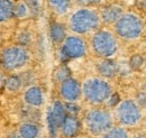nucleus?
Here are the masks:
<instances>
[{"label": "nucleus", "mask_w": 146, "mask_h": 138, "mask_svg": "<svg viewBox=\"0 0 146 138\" xmlns=\"http://www.w3.org/2000/svg\"><path fill=\"white\" fill-rule=\"evenodd\" d=\"M99 25V16L90 9L78 10L71 16L70 27L78 34H86L96 29Z\"/></svg>", "instance_id": "nucleus-1"}, {"label": "nucleus", "mask_w": 146, "mask_h": 138, "mask_svg": "<svg viewBox=\"0 0 146 138\" xmlns=\"http://www.w3.org/2000/svg\"><path fill=\"white\" fill-rule=\"evenodd\" d=\"M116 32L123 38H137L143 32V23L141 18L133 14L123 15L116 21Z\"/></svg>", "instance_id": "nucleus-2"}, {"label": "nucleus", "mask_w": 146, "mask_h": 138, "mask_svg": "<svg viewBox=\"0 0 146 138\" xmlns=\"http://www.w3.org/2000/svg\"><path fill=\"white\" fill-rule=\"evenodd\" d=\"M86 123L90 133L93 135L105 134L111 128L112 119L108 111L91 110L86 116Z\"/></svg>", "instance_id": "nucleus-3"}, {"label": "nucleus", "mask_w": 146, "mask_h": 138, "mask_svg": "<svg viewBox=\"0 0 146 138\" xmlns=\"http://www.w3.org/2000/svg\"><path fill=\"white\" fill-rule=\"evenodd\" d=\"M83 93L92 104H101L109 98L111 89L109 84L99 79H92L83 84Z\"/></svg>", "instance_id": "nucleus-4"}, {"label": "nucleus", "mask_w": 146, "mask_h": 138, "mask_svg": "<svg viewBox=\"0 0 146 138\" xmlns=\"http://www.w3.org/2000/svg\"><path fill=\"white\" fill-rule=\"evenodd\" d=\"M92 47L99 56L109 57L117 51V43L110 33L101 31L92 37Z\"/></svg>", "instance_id": "nucleus-5"}, {"label": "nucleus", "mask_w": 146, "mask_h": 138, "mask_svg": "<svg viewBox=\"0 0 146 138\" xmlns=\"http://www.w3.org/2000/svg\"><path fill=\"white\" fill-rule=\"evenodd\" d=\"M28 60V54L23 47H9L2 51L1 63L7 70H16L26 64Z\"/></svg>", "instance_id": "nucleus-6"}, {"label": "nucleus", "mask_w": 146, "mask_h": 138, "mask_svg": "<svg viewBox=\"0 0 146 138\" xmlns=\"http://www.w3.org/2000/svg\"><path fill=\"white\" fill-rule=\"evenodd\" d=\"M118 119L124 125H134L141 119V111L131 100L123 101L117 109Z\"/></svg>", "instance_id": "nucleus-7"}, {"label": "nucleus", "mask_w": 146, "mask_h": 138, "mask_svg": "<svg viewBox=\"0 0 146 138\" xmlns=\"http://www.w3.org/2000/svg\"><path fill=\"white\" fill-rule=\"evenodd\" d=\"M86 45L83 40L79 37H68L64 42L62 55L66 58H78L84 55Z\"/></svg>", "instance_id": "nucleus-8"}, {"label": "nucleus", "mask_w": 146, "mask_h": 138, "mask_svg": "<svg viewBox=\"0 0 146 138\" xmlns=\"http://www.w3.org/2000/svg\"><path fill=\"white\" fill-rule=\"evenodd\" d=\"M61 94L68 101H75L80 97V86L79 83L71 78L62 81L61 84Z\"/></svg>", "instance_id": "nucleus-9"}, {"label": "nucleus", "mask_w": 146, "mask_h": 138, "mask_svg": "<svg viewBox=\"0 0 146 138\" xmlns=\"http://www.w3.org/2000/svg\"><path fill=\"white\" fill-rule=\"evenodd\" d=\"M100 15L105 23L112 24L123 16V8L118 5H108L101 9Z\"/></svg>", "instance_id": "nucleus-10"}, {"label": "nucleus", "mask_w": 146, "mask_h": 138, "mask_svg": "<svg viewBox=\"0 0 146 138\" xmlns=\"http://www.w3.org/2000/svg\"><path fill=\"white\" fill-rule=\"evenodd\" d=\"M61 127H62V133L65 137L72 138L78 134L80 129V122L73 116H65Z\"/></svg>", "instance_id": "nucleus-11"}, {"label": "nucleus", "mask_w": 146, "mask_h": 138, "mask_svg": "<svg viewBox=\"0 0 146 138\" xmlns=\"http://www.w3.org/2000/svg\"><path fill=\"white\" fill-rule=\"evenodd\" d=\"M25 101L29 105L38 107L43 104V93L39 88L32 86L25 93Z\"/></svg>", "instance_id": "nucleus-12"}, {"label": "nucleus", "mask_w": 146, "mask_h": 138, "mask_svg": "<svg viewBox=\"0 0 146 138\" xmlns=\"http://www.w3.org/2000/svg\"><path fill=\"white\" fill-rule=\"evenodd\" d=\"M14 16V3L10 0H0V23H5Z\"/></svg>", "instance_id": "nucleus-13"}, {"label": "nucleus", "mask_w": 146, "mask_h": 138, "mask_svg": "<svg viewBox=\"0 0 146 138\" xmlns=\"http://www.w3.org/2000/svg\"><path fill=\"white\" fill-rule=\"evenodd\" d=\"M98 70L100 72V74H102L106 78H112L116 73H117V64L113 61L110 60H105L104 62H101L98 65Z\"/></svg>", "instance_id": "nucleus-14"}, {"label": "nucleus", "mask_w": 146, "mask_h": 138, "mask_svg": "<svg viewBox=\"0 0 146 138\" xmlns=\"http://www.w3.org/2000/svg\"><path fill=\"white\" fill-rule=\"evenodd\" d=\"M52 112V117H53V120H54L55 125L57 128H60L63 123V120L65 118V109H64V105L61 104L60 101H56L53 105V109L51 110Z\"/></svg>", "instance_id": "nucleus-15"}, {"label": "nucleus", "mask_w": 146, "mask_h": 138, "mask_svg": "<svg viewBox=\"0 0 146 138\" xmlns=\"http://www.w3.org/2000/svg\"><path fill=\"white\" fill-rule=\"evenodd\" d=\"M50 34L51 38L55 43H61L65 38V28L63 27L62 24L53 23L50 27Z\"/></svg>", "instance_id": "nucleus-16"}, {"label": "nucleus", "mask_w": 146, "mask_h": 138, "mask_svg": "<svg viewBox=\"0 0 146 138\" xmlns=\"http://www.w3.org/2000/svg\"><path fill=\"white\" fill-rule=\"evenodd\" d=\"M48 5L57 15H63L70 7V0H48Z\"/></svg>", "instance_id": "nucleus-17"}, {"label": "nucleus", "mask_w": 146, "mask_h": 138, "mask_svg": "<svg viewBox=\"0 0 146 138\" xmlns=\"http://www.w3.org/2000/svg\"><path fill=\"white\" fill-rule=\"evenodd\" d=\"M19 134L21 138H35L38 134V128L33 123H24L19 128Z\"/></svg>", "instance_id": "nucleus-18"}, {"label": "nucleus", "mask_w": 146, "mask_h": 138, "mask_svg": "<svg viewBox=\"0 0 146 138\" xmlns=\"http://www.w3.org/2000/svg\"><path fill=\"white\" fill-rule=\"evenodd\" d=\"M6 88L9 90V91H17L20 86H21V80L19 79L18 76H15V75H13V76H10V78H8L7 79V81H6Z\"/></svg>", "instance_id": "nucleus-19"}, {"label": "nucleus", "mask_w": 146, "mask_h": 138, "mask_svg": "<svg viewBox=\"0 0 146 138\" xmlns=\"http://www.w3.org/2000/svg\"><path fill=\"white\" fill-rule=\"evenodd\" d=\"M54 78H55V80L58 81V82H62V81H64L65 79L70 78V70H69V68H66V66H61L60 69L55 72Z\"/></svg>", "instance_id": "nucleus-20"}, {"label": "nucleus", "mask_w": 146, "mask_h": 138, "mask_svg": "<svg viewBox=\"0 0 146 138\" xmlns=\"http://www.w3.org/2000/svg\"><path fill=\"white\" fill-rule=\"evenodd\" d=\"M104 138H128V136L124 129H121V128H115V129L110 130L109 133H107Z\"/></svg>", "instance_id": "nucleus-21"}, {"label": "nucleus", "mask_w": 146, "mask_h": 138, "mask_svg": "<svg viewBox=\"0 0 146 138\" xmlns=\"http://www.w3.org/2000/svg\"><path fill=\"white\" fill-rule=\"evenodd\" d=\"M27 10H28V8H27L26 3L25 2H19L16 6H14V16L19 18L24 17V16H26Z\"/></svg>", "instance_id": "nucleus-22"}, {"label": "nucleus", "mask_w": 146, "mask_h": 138, "mask_svg": "<svg viewBox=\"0 0 146 138\" xmlns=\"http://www.w3.org/2000/svg\"><path fill=\"white\" fill-rule=\"evenodd\" d=\"M143 63H144V58L141 56V55H138V54H136V55H134V56H131V58H130V68L133 70H139L142 68V65H143Z\"/></svg>", "instance_id": "nucleus-23"}, {"label": "nucleus", "mask_w": 146, "mask_h": 138, "mask_svg": "<svg viewBox=\"0 0 146 138\" xmlns=\"http://www.w3.org/2000/svg\"><path fill=\"white\" fill-rule=\"evenodd\" d=\"M47 122H48V129H50V135H51V137L56 138V130H57L58 128L56 127L54 120H53L51 110H48V112H47Z\"/></svg>", "instance_id": "nucleus-24"}, {"label": "nucleus", "mask_w": 146, "mask_h": 138, "mask_svg": "<svg viewBox=\"0 0 146 138\" xmlns=\"http://www.w3.org/2000/svg\"><path fill=\"white\" fill-rule=\"evenodd\" d=\"M26 6L28 9H31L34 14L39 11V0H26Z\"/></svg>", "instance_id": "nucleus-25"}, {"label": "nucleus", "mask_w": 146, "mask_h": 138, "mask_svg": "<svg viewBox=\"0 0 146 138\" xmlns=\"http://www.w3.org/2000/svg\"><path fill=\"white\" fill-rule=\"evenodd\" d=\"M75 1L83 6H93V5H98L101 2V0H75Z\"/></svg>", "instance_id": "nucleus-26"}, {"label": "nucleus", "mask_w": 146, "mask_h": 138, "mask_svg": "<svg viewBox=\"0 0 146 138\" xmlns=\"http://www.w3.org/2000/svg\"><path fill=\"white\" fill-rule=\"evenodd\" d=\"M65 108H66V110L69 112H72V113H76L80 110V107H78V105H75V104H65Z\"/></svg>", "instance_id": "nucleus-27"}, {"label": "nucleus", "mask_w": 146, "mask_h": 138, "mask_svg": "<svg viewBox=\"0 0 146 138\" xmlns=\"http://www.w3.org/2000/svg\"><path fill=\"white\" fill-rule=\"evenodd\" d=\"M118 101H119V97H118V94H113V96L111 97V100L109 101V105H116Z\"/></svg>", "instance_id": "nucleus-28"}, {"label": "nucleus", "mask_w": 146, "mask_h": 138, "mask_svg": "<svg viewBox=\"0 0 146 138\" xmlns=\"http://www.w3.org/2000/svg\"><path fill=\"white\" fill-rule=\"evenodd\" d=\"M9 138H21V137H19L18 135H11Z\"/></svg>", "instance_id": "nucleus-29"}, {"label": "nucleus", "mask_w": 146, "mask_h": 138, "mask_svg": "<svg viewBox=\"0 0 146 138\" xmlns=\"http://www.w3.org/2000/svg\"><path fill=\"white\" fill-rule=\"evenodd\" d=\"M2 84V76H1V74H0V86Z\"/></svg>", "instance_id": "nucleus-30"}]
</instances>
